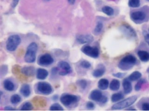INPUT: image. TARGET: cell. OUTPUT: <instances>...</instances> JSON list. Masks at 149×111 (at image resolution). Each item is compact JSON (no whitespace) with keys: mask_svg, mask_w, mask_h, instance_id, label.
I'll use <instances>...</instances> for the list:
<instances>
[{"mask_svg":"<svg viewBox=\"0 0 149 111\" xmlns=\"http://www.w3.org/2000/svg\"><path fill=\"white\" fill-rule=\"evenodd\" d=\"M148 12L149 8L147 6H144L140 10L133 11L130 13V19L136 24H141L146 22L148 19Z\"/></svg>","mask_w":149,"mask_h":111,"instance_id":"1","label":"cell"},{"mask_svg":"<svg viewBox=\"0 0 149 111\" xmlns=\"http://www.w3.org/2000/svg\"><path fill=\"white\" fill-rule=\"evenodd\" d=\"M137 63V58L132 54H127L119 62L118 66L122 71L131 69Z\"/></svg>","mask_w":149,"mask_h":111,"instance_id":"2","label":"cell"},{"mask_svg":"<svg viewBox=\"0 0 149 111\" xmlns=\"http://www.w3.org/2000/svg\"><path fill=\"white\" fill-rule=\"evenodd\" d=\"M37 49L38 46L36 42H31L28 45L24 57L26 62L33 63L36 61Z\"/></svg>","mask_w":149,"mask_h":111,"instance_id":"3","label":"cell"},{"mask_svg":"<svg viewBox=\"0 0 149 111\" xmlns=\"http://www.w3.org/2000/svg\"><path fill=\"white\" fill-rule=\"evenodd\" d=\"M137 96L133 95L128 97L123 100L120 101L113 104L111 108L112 110H120L125 109L127 107H130L137 100Z\"/></svg>","mask_w":149,"mask_h":111,"instance_id":"4","label":"cell"},{"mask_svg":"<svg viewBox=\"0 0 149 111\" xmlns=\"http://www.w3.org/2000/svg\"><path fill=\"white\" fill-rule=\"evenodd\" d=\"M36 92L39 94L48 95L53 92L52 86L48 82H39L35 86Z\"/></svg>","mask_w":149,"mask_h":111,"instance_id":"5","label":"cell"},{"mask_svg":"<svg viewBox=\"0 0 149 111\" xmlns=\"http://www.w3.org/2000/svg\"><path fill=\"white\" fill-rule=\"evenodd\" d=\"M21 43V38L18 35L9 36L6 42V48L9 51H14Z\"/></svg>","mask_w":149,"mask_h":111,"instance_id":"6","label":"cell"},{"mask_svg":"<svg viewBox=\"0 0 149 111\" xmlns=\"http://www.w3.org/2000/svg\"><path fill=\"white\" fill-rule=\"evenodd\" d=\"M80 97L67 93L63 94L60 97L61 102L66 107L72 106L73 104L77 103Z\"/></svg>","mask_w":149,"mask_h":111,"instance_id":"7","label":"cell"},{"mask_svg":"<svg viewBox=\"0 0 149 111\" xmlns=\"http://www.w3.org/2000/svg\"><path fill=\"white\" fill-rule=\"evenodd\" d=\"M81 51L86 56L93 58H97L99 57L100 51L97 47H91L90 45H84L81 49Z\"/></svg>","mask_w":149,"mask_h":111,"instance_id":"8","label":"cell"},{"mask_svg":"<svg viewBox=\"0 0 149 111\" xmlns=\"http://www.w3.org/2000/svg\"><path fill=\"white\" fill-rule=\"evenodd\" d=\"M120 29L121 32L127 38L130 39H134L137 37V34L135 30L127 24H123L120 26Z\"/></svg>","mask_w":149,"mask_h":111,"instance_id":"9","label":"cell"},{"mask_svg":"<svg viewBox=\"0 0 149 111\" xmlns=\"http://www.w3.org/2000/svg\"><path fill=\"white\" fill-rule=\"evenodd\" d=\"M54 61L53 57L48 53L41 55L38 59V64L42 66H48L52 64Z\"/></svg>","mask_w":149,"mask_h":111,"instance_id":"10","label":"cell"},{"mask_svg":"<svg viewBox=\"0 0 149 111\" xmlns=\"http://www.w3.org/2000/svg\"><path fill=\"white\" fill-rule=\"evenodd\" d=\"M58 66L62 70L59 72V74L61 76H65L72 72V68L69 64L65 61H60L58 63Z\"/></svg>","mask_w":149,"mask_h":111,"instance_id":"11","label":"cell"},{"mask_svg":"<svg viewBox=\"0 0 149 111\" xmlns=\"http://www.w3.org/2000/svg\"><path fill=\"white\" fill-rule=\"evenodd\" d=\"M76 40L79 44H86L93 42L94 38L90 34H81L76 36Z\"/></svg>","mask_w":149,"mask_h":111,"instance_id":"12","label":"cell"},{"mask_svg":"<svg viewBox=\"0 0 149 111\" xmlns=\"http://www.w3.org/2000/svg\"><path fill=\"white\" fill-rule=\"evenodd\" d=\"M102 95L103 94L100 90L95 89L91 91L88 97L91 100L98 103V102L100 101L101 98H102Z\"/></svg>","mask_w":149,"mask_h":111,"instance_id":"13","label":"cell"},{"mask_svg":"<svg viewBox=\"0 0 149 111\" xmlns=\"http://www.w3.org/2000/svg\"><path fill=\"white\" fill-rule=\"evenodd\" d=\"M21 72L22 74L28 77L33 76L36 73L35 68L32 66H26L23 67L21 69Z\"/></svg>","mask_w":149,"mask_h":111,"instance_id":"14","label":"cell"},{"mask_svg":"<svg viewBox=\"0 0 149 111\" xmlns=\"http://www.w3.org/2000/svg\"><path fill=\"white\" fill-rule=\"evenodd\" d=\"M128 78H125L122 82V86L123 88V92L125 94H130L132 91V85Z\"/></svg>","mask_w":149,"mask_h":111,"instance_id":"15","label":"cell"},{"mask_svg":"<svg viewBox=\"0 0 149 111\" xmlns=\"http://www.w3.org/2000/svg\"><path fill=\"white\" fill-rule=\"evenodd\" d=\"M48 72L47 69L44 68H38L36 70V78L38 80H44L48 76Z\"/></svg>","mask_w":149,"mask_h":111,"instance_id":"16","label":"cell"},{"mask_svg":"<svg viewBox=\"0 0 149 111\" xmlns=\"http://www.w3.org/2000/svg\"><path fill=\"white\" fill-rule=\"evenodd\" d=\"M20 92L25 98L29 97L31 94V88L30 85L27 83L23 84L20 87Z\"/></svg>","mask_w":149,"mask_h":111,"instance_id":"17","label":"cell"},{"mask_svg":"<svg viewBox=\"0 0 149 111\" xmlns=\"http://www.w3.org/2000/svg\"><path fill=\"white\" fill-rule=\"evenodd\" d=\"M105 72V67L103 65L101 64L98 65V66L93 71L92 74L94 77L98 78V77H101L104 74Z\"/></svg>","mask_w":149,"mask_h":111,"instance_id":"18","label":"cell"},{"mask_svg":"<svg viewBox=\"0 0 149 111\" xmlns=\"http://www.w3.org/2000/svg\"><path fill=\"white\" fill-rule=\"evenodd\" d=\"M3 86L5 90L8 91H13L15 89V86L14 83L9 79H6L3 80Z\"/></svg>","mask_w":149,"mask_h":111,"instance_id":"19","label":"cell"},{"mask_svg":"<svg viewBox=\"0 0 149 111\" xmlns=\"http://www.w3.org/2000/svg\"><path fill=\"white\" fill-rule=\"evenodd\" d=\"M109 86V83L108 80L105 78H102L99 80L98 82V88L101 90H105L108 88Z\"/></svg>","mask_w":149,"mask_h":111,"instance_id":"20","label":"cell"},{"mask_svg":"<svg viewBox=\"0 0 149 111\" xmlns=\"http://www.w3.org/2000/svg\"><path fill=\"white\" fill-rule=\"evenodd\" d=\"M137 56L142 62H148L149 61V53L146 50H139Z\"/></svg>","mask_w":149,"mask_h":111,"instance_id":"21","label":"cell"},{"mask_svg":"<svg viewBox=\"0 0 149 111\" xmlns=\"http://www.w3.org/2000/svg\"><path fill=\"white\" fill-rule=\"evenodd\" d=\"M120 86V83L119 80L116 79H113L111 80V83H109V88L112 91H117L119 89Z\"/></svg>","mask_w":149,"mask_h":111,"instance_id":"22","label":"cell"},{"mask_svg":"<svg viewBox=\"0 0 149 111\" xmlns=\"http://www.w3.org/2000/svg\"><path fill=\"white\" fill-rule=\"evenodd\" d=\"M123 98H124V95L122 92H116L113 94L111 95V101L112 102L116 103L120 101L122 99H123Z\"/></svg>","mask_w":149,"mask_h":111,"instance_id":"23","label":"cell"},{"mask_svg":"<svg viewBox=\"0 0 149 111\" xmlns=\"http://www.w3.org/2000/svg\"><path fill=\"white\" fill-rule=\"evenodd\" d=\"M141 73L139 71H134L128 76L127 78L129 80L133 82L140 79V78L141 77Z\"/></svg>","mask_w":149,"mask_h":111,"instance_id":"24","label":"cell"},{"mask_svg":"<svg viewBox=\"0 0 149 111\" xmlns=\"http://www.w3.org/2000/svg\"><path fill=\"white\" fill-rule=\"evenodd\" d=\"M101 11L105 13V14H107V16H111L112 15H113L114 14V9L111 7V6H104L101 9Z\"/></svg>","mask_w":149,"mask_h":111,"instance_id":"25","label":"cell"},{"mask_svg":"<svg viewBox=\"0 0 149 111\" xmlns=\"http://www.w3.org/2000/svg\"><path fill=\"white\" fill-rule=\"evenodd\" d=\"M140 101L141 109L143 110H149V98H144Z\"/></svg>","mask_w":149,"mask_h":111,"instance_id":"26","label":"cell"},{"mask_svg":"<svg viewBox=\"0 0 149 111\" xmlns=\"http://www.w3.org/2000/svg\"><path fill=\"white\" fill-rule=\"evenodd\" d=\"M22 101V98L19 94H13L10 97V102L13 105H17Z\"/></svg>","mask_w":149,"mask_h":111,"instance_id":"27","label":"cell"},{"mask_svg":"<svg viewBox=\"0 0 149 111\" xmlns=\"http://www.w3.org/2000/svg\"><path fill=\"white\" fill-rule=\"evenodd\" d=\"M103 29V24L102 22L101 21H98L97 23V25L95 26V27L94 28V30H93V33L94 35H99L101 33Z\"/></svg>","mask_w":149,"mask_h":111,"instance_id":"28","label":"cell"},{"mask_svg":"<svg viewBox=\"0 0 149 111\" xmlns=\"http://www.w3.org/2000/svg\"><path fill=\"white\" fill-rule=\"evenodd\" d=\"M33 108V107L31 103H30V102L26 101L22 105L20 109L22 110H32Z\"/></svg>","mask_w":149,"mask_h":111,"instance_id":"29","label":"cell"},{"mask_svg":"<svg viewBox=\"0 0 149 111\" xmlns=\"http://www.w3.org/2000/svg\"><path fill=\"white\" fill-rule=\"evenodd\" d=\"M128 6L132 8H137L140 6V0H129Z\"/></svg>","mask_w":149,"mask_h":111,"instance_id":"30","label":"cell"},{"mask_svg":"<svg viewBox=\"0 0 149 111\" xmlns=\"http://www.w3.org/2000/svg\"><path fill=\"white\" fill-rule=\"evenodd\" d=\"M77 86L81 90H84L87 86V82L85 79H79L76 82Z\"/></svg>","mask_w":149,"mask_h":111,"instance_id":"31","label":"cell"},{"mask_svg":"<svg viewBox=\"0 0 149 111\" xmlns=\"http://www.w3.org/2000/svg\"><path fill=\"white\" fill-rule=\"evenodd\" d=\"M147 83V81L144 79H140L139 80V81L137 82V83L136 84L135 86H134V89L136 91H139L140 90H141L143 85L145 83Z\"/></svg>","mask_w":149,"mask_h":111,"instance_id":"32","label":"cell"},{"mask_svg":"<svg viewBox=\"0 0 149 111\" xmlns=\"http://www.w3.org/2000/svg\"><path fill=\"white\" fill-rule=\"evenodd\" d=\"M49 110H63V108L58 103H54L50 106Z\"/></svg>","mask_w":149,"mask_h":111,"instance_id":"33","label":"cell"},{"mask_svg":"<svg viewBox=\"0 0 149 111\" xmlns=\"http://www.w3.org/2000/svg\"><path fill=\"white\" fill-rule=\"evenodd\" d=\"M80 65L84 69H89L90 68L91 65V63L90 62H88L87 60H82L80 63Z\"/></svg>","mask_w":149,"mask_h":111,"instance_id":"34","label":"cell"},{"mask_svg":"<svg viewBox=\"0 0 149 111\" xmlns=\"http://www.w3.org/2000/svg\"><path fill=\"white\" fill-rule=\"evenodd\" d=\"M0 72H1V77H2L3 76L5 75L8 72V66L6 65H3L1 66V69H0Z\"/></svg>","mask_w":149,"mask_h":111,"instance_id":"35","label":"cell"},{"mask_svg":"<svg viewBox=\"0 0 149 111\" xmlns=\"http://www.w3.org/2000/svg\"><path fill=\"white\" fill-rule=\"evenodd\" d=\"M108 97L107 96L103 95L102 98H101L100 101L98 102V103H100V105H104V104L108 102Z\"/></svg>","mask_w":149,"mask_h":111,"instance_id":"36","label":"cell"},{"mask_svg":"<svg viewBox=\"0 0 149 111\" xmlns=\"http://www.w3.org/2000/svg\"><path fill=\"white\" fill-rule=\"evenodd\" d=\"M143 36H144V40H145L146 42L149 46V33L144 31L143 32Z\"/></svg>","mask_w":149,"mask_h":111,"instance_id":"37","label":"cell"},{"mask_svg":"<svg viewBox=\"0 0 149 111\" xmlns=\"http://www.w3.org/2000/svg\"><path fill=\"white\" fill-rule=\"evenodd\" d=\"M125 75H126L125 73H122V72H118V73L112 74L113 76L117 77V78H122L125 76Z\"/></svg>","mask_w":149,"mask_h":111,"instance_id":"38","label":"cell"},{"mask_svg":"<svg viewBox=\"0 0 149 111\" xmlns=\"http://www.w3.org/2000/svg\"><path fill=\"white\" fill-rule=\"evenodd\" d=\"M86 107H87V109H93L94 108L95 105H94V103L93 102L88 101V102L86 103Z\"/></svg>","mask_w":149,"mask_h":111,"instance_id":"39","label":"cell"},{"mask_svg":"<svg viewBox=\"0 0 149 111\" xmlns=\"http://www.w3.org/2000/svg\"><path fill=\"white\" fill-rule=\"evenodd\" d=\"M19 1L20 0H12V3H11V6L13 8H15L17 6V5L18 4Z\"/></svg>","mask_w":149,"mask_h":111,"instance_id":"40","label":"cell"},{"mask_svg":"<svg viewBox=\"0 0 149 111\" xmlns=\"http://www.w3.org/2000/svg\"><path fill=\"white\" fill-rule=\"evenodd\" d=\"M4 110H16V109L10 106H6L4 108Z\"/></svg>","mask_w":149,"mask_h":111,"instance_id":"41","label":"cell"},{"mask_svg":"<svg viewBox=\"0 0 149 111\" xmlns=\"http://www.w3.org/2000/svg\"><path fill=\"white\" fill-rule=\"evenodd\" d=\"M58 72V68H56V67H54L51 70V73L52 75H55L56 74V73Z\"/></svg>","mask_w":149,"mask_h":111,"instance_id":"42","label":"cell"},{"mask_svg":"<svg viewBox=\"0 0 149 111\" xmlns=\"http://www.w3.org/2000/svg\"><path fill=\"white\" fill-rule=\"evenodd\" d=\"M68 2H69V4H70V5H73V4L75 3L76 0H68Z\"/></svg>","mask_w":149,"mask_h":111,"instance_id":"43","label":"cell"},{"mask_svg":"<svg viewBox=\"0 0 149 111\" xmlns=\"http://www.w3.org/2000/svg\"><path fill=\"white\" fill-rule=\"evenodd\" d=\"M126 110H136V109L135 108H129L126 109Z\"/></svg>","mask_w":149,"mask_h":111,"instance_id":"44","label":"cell"},{"mask_svg":"<svg viewBox=\"0 0 149 111\" xmlns=\"http://www.w3.org/2000/svg\"><path fill=\"white\" fill-rule=\"evenodd\" d=\"M58 96L57 95H54V96L52 97V99H54V100H55V99H58Z\"/></svg>","mask_w":149,"mask_h":111,"instance_id":"45","label":"cell"},{"mask_svg":"<svg viewBox=\"0 0 149 111\" xmlns=\"http://www.w3.org/2000/svg\"><path fill=\"white\" fill-rule=\"evenodd\" d=\"M145 1H146L147 2H149V0H145Z\"/></svg>","mask_w":149,"mask_h":111,"instance_id":"46","label":"cell"},{"mask_svg":"<svg viewBox=\"0 0 149 111\" xmlns=\"http://www.w3.org/2000/svg\"><path fill=\"white\" fill-rule=\"evenodd\" d=\"M45 1H49L50 0H45Z\"/></svg>","mask_w":149,"mask_h":111,"instance_id":"47","label":"cell"},{"mask_svg":"<svg viewBox=\"0 0 149 111\" xmlns=\"http://www.w3.org/2000/svg\"><path fill=\"white\" fill-rule=\"evenodd\" d=\"M148 31H149V29H148Z\"/></svg>","mask_w":149,"mask_h":111,"instance_id":"48","label":"cell"}]
</instances>
